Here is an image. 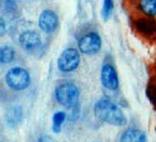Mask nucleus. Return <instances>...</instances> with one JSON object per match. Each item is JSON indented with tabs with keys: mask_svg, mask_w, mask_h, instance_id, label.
<instances>
[{
	"mask_svg": "<svg viewBox=\"0 0 156 142\" xmlns=\"http://www.w3.org/2000/svg\"><path fill=\"white\" fill-rule=\"evenodd\" d=\"M94 115L99 122L114 127H123L127 124V117L119 105L109 98H99L94 104Z\"/></svg>",
	"mask_w": 156,
	"mask_h": 142,
	"instance_id": "nucleus-1",
	"label": "nucleus"
},
{
	"mask_svg": "<svg viewBox=\"0 0 156 142\" xmlns=\"http://www.w3.org/2000/svg\"><path fill=\"white\" fill-rule=\"evenodd\" d=\"M55 99L60 105L73 109L79 107L80 90L73 81H61L55 88Z\"/></svg>",
	"mask_w": 156,
	"mask_h": 142,
	"instance_id": "nucleus-2",
	"label": "nucleus"
},
{
	"mask_svg": "<svg viewBox=\"0 0 156 142\" xmlns=\"http://www.w3.org/2000/svg\"><path fill=\"white\" fill-rule=\"evenodd\" d=\"M4 80L9 89L14 91H23L30 85V74L27 69L15 66L6 71Z\"/></svg>",
	"mask_w": 156,
	"mask_h": 142,
	"instance_id": "nucleus-3",
	"label": "nucleus"
},
{
	"mask_svg": "<svg viewBox=\"0 0 156 142\" xmlns=\"http://www.w3.org/2000/svg\"><path fill=\"white\" fill-rule=\"evenodd\" d=\"M80 66V51L79 48L67 47L60 53L57 59V69L64 74L73 73Z\"/></svg>",
	"mask_w": 156,
	"mask_h": 142,
	"instance_id": "nucleus-4",
	"label": "nucleus"
},
{
	"mask_svg": "<svg viewBox=\"0 0 156 142\" xmlns=\"http://www.w3.org/2000/svg\"><path fill=\"white\" fill-rule=\"evenodd\" d=\"M77 48L83 55L93 56L102 50V38L97 32H88L77 41Z\"/></svg>",
	"mask_w": 156,
	"mask_h": 142,
	"instance_id": "nucleus-5",
	"label": "nucleus"
},
{
	"mask_svg": "<svg viewBox=\"0 0 156 142\" xmlns=\"http://www.w3.org/2000/svg\"><path fill=\"white\" fill-rule=\"evenodd\" d=\"M100 83L109 91H117L119 88V77L117 70L109 62H105L100 69Z\"/></svg>",
	"mask_w": 156,
	"mask_h": 142,
	"instance_id": "nucleus-6",
	"label": "nucleus"
},
{
	"mask_svg": "<svg viewBox=\"0 0 156 142\" xmlns=\"http://www.w3.org/2000/svg\"><path fill=\"white\" fill-rule=\"evenodd\" d=\"M42 38L36 30H24L19 36V44L23 50L28 53H34L42 47Z\"/></svg>",
	"mask_w": 156,
	"mask_h": 142,
	"instance_id": "nucleus-7",
	"label": "nucleus"
},
{
	"mask_svg": "<svg viewBox=\"0 0 156 142\" xmlns=\"http://www.w3.org/2000/svg\"><path fill=\"white\" fill-rule=\"evenodd\" d=\"M58 24H60L58 15L53 10L46 9L40 14V17H38V28L47 34L53 33L55 30L58 28Z\"/></svg>",
	"mask_w": 156,
	"mask_h": 142,
	"instance_id": "nucleus-8",
	"label": "nucleus"
},
{
	"mask_svg": "<svg viewBox=\"0 0 156 142\" xmlns=\"http://www.w3.org/2000/svg\"><path fill=\"white\" fill-rule=\"evenodd\" d=\"M119 142H147V136L142 130L129 127L122 132Z\"/></svg>",
	"mask_w": 156,
	"mask_h": 142,
	"instance_id": "nucleus-9",
	"label": "nucleus"
},
{
	"mask_svg": "<svg viewBox=\"0 0 156 142\" xmlns=\"http://www.w3.org/2000/svg\"><path fill=\"white\" fill-rule=\"evenodd\" d=\"M66 118H67V114L64 110H57L55 112L53 115H52V132L53 133H60L62 131V127L66 122Z\"/></svg>",
	"mask_w": 156,
	"mask_h": 142,
	"instance_id": "nucleus-10",
	"label": "nucleus"
},
{
	"mask_svg": "<svg viewBox=\"0 0 156 142\" xmlns=\"http://www.w3.org/2000/svg\"><path fill=\"white\" fill-rule=\"evenodd\" d=\"M138 10L147 17L156 15V0H138Z\"/></svg>",
	"mask_w": 156,
	"mask_h": 142,
	"instance_id": "nucleus-11",
	"label": "nucleus"
},
{
	"mask_svg": "<svg viewBox=\"0 0 156 142\" xmlns=\"http://www.w3.org/2000/svg\"><path fill=\"white\" fill-rule=\"evenodd\" d=\"M14 60H15V50L12 46L4 44L0 47V62L3 65L12 64Z\"/></svg>",
	"mask_w": 156,
	"mask_h": 142,
	"instance_id": "nucleus-12",
	"label": "nucleus"
},
{
	"mask_svg": "<svg viewBox=\"0 0 156 142\" xmlns=\"http://www.w3.org/2000/svg\"><path fill=\"white\" fill-rule=\"evenodd\" d=\"M6 121L12 127H15L17 124H19L22 121V109L18 107H13L9 110V113L6 114Z\"/></svg>",
	"mask_w": 156,
	"mask_h": 142,
	"instance_id": "nucleus-13",
	"label": "nucleus"
},
{
	"mask_svg": "<svg viewBox=\"0 0 156 142\" xmlns=\"http://www.w3.org/2000/svg\"><path fill=\"white\" fill-rule=\"evenodd\" d=\"M114 9V2L113 0H103V6H102V17L104 20H108L109 17L112 15Z\"/></svg>",
	"mask_w": 156,
	"mask_h": 142,
	"instance_id": "nucleus-14",
	"label": "nucleus"
},
{
	"mask_svg": "<svg viewBox=\"0 0 156 142\" xmlns=\"http://www.w3.org/2000/svg\"><path fill=\"white\" fill-rule=\"evenodd\" d=\"M0 24H2V36L5 33V23H4V19L0 20Z\"/></svg>",
	"mask_w": 156,
	"mask_h": 142,
	"instance_id": "nucleus-15",
	"label": "nucleus"
}]
</instances>
